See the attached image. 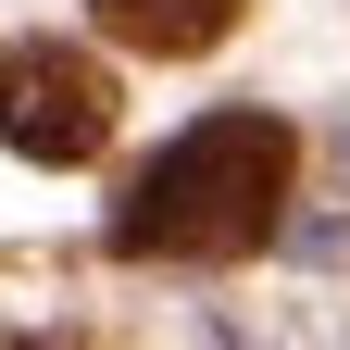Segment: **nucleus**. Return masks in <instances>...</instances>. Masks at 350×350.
<instances>
[{"instance_id": "f257e3e1", "label": "nucleus", "mask_w": 350, "mask_h": 350, "mask_svg": "<svg viewBox=\"0 0 350 350\" xmlns=\"http://www.w3.org/2000/svg\"><path fill=\"white\" fill-rule=\"evenodd\" d=\"M288 175H300V138H288L275 113H200L163 163L125 175L113 250L125 262H238V250L275 238Z\"/></svg>"}, {"instance_id": "f03ea898", "label": "nucleus", "mask_w": 350, "mask_h": 350, "mask_svg": "<svg viewBox=\"0 0 350 350\" xmlns=\"http://www.w3.org/2000/svg\"><path fill=\"white\" fill-rule=\"evenodd\" d=\"M113 138V75L63 51V38H25V51H0V150L25 163H100Z\"/></svg>"}, {"instance_id": "7ed1b4c3", "label": "nucleus", "mask_w": 350, "mask_h": 350, "mask_svg": "<svg viewBox=\"0 0 350 350\" xmlns=\"http://www.w3.org/2000/svg\"><path fill=\"white\" fill-rule=\"evenodd\" d=\"M125 51H150V63H188V51H213V38L238 25V0H88Z\"/></svg>"}, {"instance_id": "20e7f679", "label": "nucleus", "mask_w": 350, "mask_h": 350, "mask_svg": "<svg viewBox=\"0 0 350 350\" xmlns=\"http://www.w3.org/2000/svg\"><path fill=\"white\" fill-rule=\"evenodd\" d=\"M0 350H38V338H0Z\"/></svg>"}]
</instances>
